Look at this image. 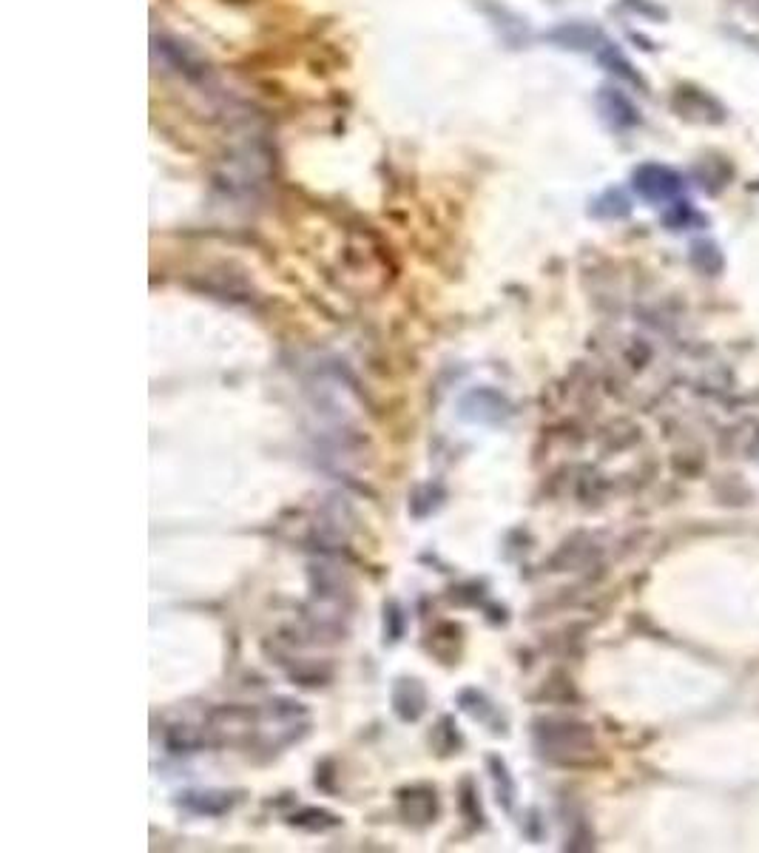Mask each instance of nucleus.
<instances>
[{
  "mask_svg": "<svg viewBox=\"0 0 759 853\" xmlns=\"http://www.w3.org/2000/svg\"><path fill=\"white\" fill-rule=\"evenodd\" d=\"M597 103H600V111H603V117L612 123L615 128H632L637 126V109H634V103L623 94V91L617 89H600V94H597Z\"/></svg>",
  "mask_w": 759,
  "mask_h": 853,
  "instance_id": "nucleus-3",
  "label": "nucleus"
},
{
  "mask_svg": "<svg viewBox=\"0 0 759 853\" xmlns=\"http://www.w3.org/2000/svg\"><path fill=\"white\" fill-rule=\"evenodd\" d=\"M674 109L680 111V117H686L691 123H705V126H720L725 120V106L711 94V91L697 89V86H683L674 94Z\"/></svg>",
  "mask_w": 759,
  "mask_h": 853,
  "instance_id": "nucleus-2",
  "label": "nucleus"
},
{
  "mask_svg": "<svg viewBox=\"0 0 759 853\" xmlns=\"http://www.w3.org/2000/svg\"><path fill=\"white\" fill-rule=\"evenodd\" d=\"M688 259H691V265H694L700 273H705V276H720L725 268L723 251H720V245H717V242H711V239H700V242H694Z\"/></svg>",
  "mask_w": 759,
  "mask_h": 853,
  "instance_id": "nucleus-4",
  "label": "nucleus"
},
{
  "mask_svg": "<svg viewBox=\"0 0 759 853\" xmlns=\"http://www.w3.org/2000/svg\"><path fill=\"white\" fill-rule=\"evenodd\" d=\"M634 188L643 200L671 202L683 191V177L669 165L646 163L634 171Z\"/></svg>",
  "mask_w": 759,
  "mask_h": 853,
  "instance_id": "nucleus-1",
  "label": "nucleus"
},
{
  "mask_svg": "<svg viewBox=\"0 0 759 853\" xmlns=\"http://www.w3.org/2000/svg\"><path fill=\"white\" fill-rule=\"evenodd\" d=\"M663 222L669 228H674V231H683V228H691V225H703V217L686 202H677V205H671V211L663 217Z\"/></svg>",
  "mask_w": 759,
  "mask_h": 853,
  "instance_id": "nucleus-7",
  "label": "nucleus"
},
{
  "mask_svg": "<svg viewBox=\"0 0 759 853\" xmlns=\"http://www.w3.org/2000/svg\"><path fill=\"white\" fill-rule=\"evenodd\" d=\"M597 57H600V63L609 69V72H615L617 77H623V80H629V83H634V86H643V80H640V74L634 72V66L626 60V57L617 52L612 43H603V49L597 52Z\"/></svg>",
  "mask_w": 759,
  "mask_h": 853,
  "instance_id": "nucleus-6",
  "label": "nucleus"
},
{
  "mask_svg": "<svg viewBox=\"0 0 759 853\" xmlns=\"http://www.w3.org/2000/svg\"><path fill=\"white\" fill-rule=\"evenodd\" d=\"M552 37H555L558 43H563V46H569V49H597V52H600L603 46H597V43H606L597 29H592V26H583V23L563 26V29H558Z\"/></svg>",
  "mask_w": 759,
  "mask_h": 853,
  "instance_id": "nucleus-5",
  "label": "nucleus"
},
{
  "mask_svg": "<svg viewBox=\"0 0 759 853\" xmlns=\"http://www.w3.org/2000/svg\"><path fill=\"white\" fill-rule=\"evenodd\" d=\"M629 211H632V205H629V200H626L620 191H609V194H603L595 205L597 217H626Z\"/></svg>",
  "mask_w": 759,
  "mask_h": 853,
  "instance_id": "nucleus-8",
  "label": "nucleus"
}]
</instances>
